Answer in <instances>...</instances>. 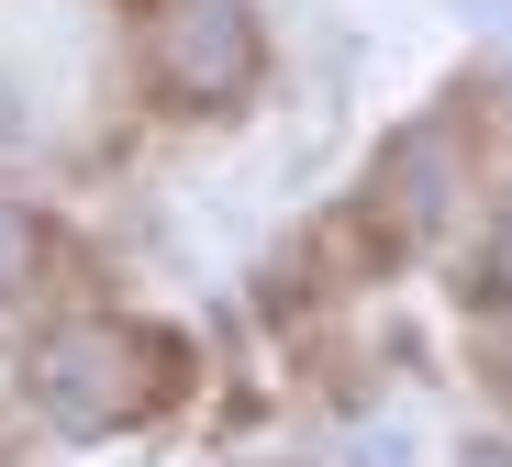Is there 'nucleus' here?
Instances as JSON below:
<instances>
[{"label":"nucleus","instance_id":"nucleus-7","mask_svg":"<svg viewBox=\"0 0 512 467\" xmlns=\"http://www.w3.org/2000/svg\"><path fill=\"white\" fill-rule=\"evenodd\" d=\"M479 23H512V0H479Z\"/></svg>","mask_w":512,"mask_h":467},{"label":"nucleus","instance_id":"nucleus-1","mask_svg":"<svg viewBox=\"0 0 512 467\" xmlns=\"http://www.w3.org/2000/svg\"><path fill=\"white\" fill-rule=\"evenodd\" d=\"M23 390L67 434H123V423H145L167 390H179V345L145 334V323H67V334L34 345Z\"/></svg>","mask_w":512,"mask_h":467},{"label":"nucleus","instance_id":"nucleus-5","mask_svg":"<svg viewBox=\"0 0 512 467\" xmlns=\"http://www.w3.org/2000/svg\"><path fill=\"white\" fill-rule=\"evenodd\" d=\"M479 301H512V212L490 223V278H479Z\"/></svg>","mask_w":512,"mask_h":467},{"label":"nucleus","instance_id":"nucleus-4","mask_svg":"<svg viewBox=\"0 0 512 467\" xmlns=\"http://www.w3.org/2000/svg\"><path fill=\"white\" fill-rule=\"evenodd\" d=\"M34 256H45L34 212H12V201H0V301H12V290H34Z\"/></svg>","mask_w":512,"mask_h":467},{"label":"nucleus","instance_id":"nucleus-3","mask_svg":"<svg viewBox=\"0 0 512 467\" xmlns=\"http://www.w3.org/2000/svg\"><path fill=\"white\" fill-rule=\"evenodd\" d=\"M446 178H457V134H446V123H412V134L379 156V223H390V234H435Z\"/></svg>","mask_w":512,"mask_h":467},{"label":"nucleus","instance_id":"nucleus-6","mask_svg":"<svg viewBox=\"0 0 512 467\" xmlns=\"http://www.w3.org/2000/svg\"><path fill=\"white\" fill-rule=\"evenodd\" d=\"M468 467H512V445H468Z\"/></svg>","mask_w":512,"mask_h":467},{"label":"nucleus","instance_id":"nucleus-2","mask_svg":"<svg viewBox=\"0 0 512 467\" xmlns=\"http://www.w3.org/2000/svg\"><path fill=\"white\" fill-rule=\"evenodd\" d=\"M156 67H167V89H179V101L223 112V101H245V89H256L268 34H256L245 0H167V23H156Z\"/></svg>","mask_w":512,"mask_h":467}]
</instances>
